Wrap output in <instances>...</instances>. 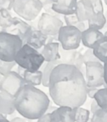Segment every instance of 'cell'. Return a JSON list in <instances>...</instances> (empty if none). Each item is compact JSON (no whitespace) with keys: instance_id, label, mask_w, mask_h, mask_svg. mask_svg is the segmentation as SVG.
<instances>
[{"instance_id":"1","label":"cell","mask_w":107,"mask_h":122,"mask_svg":"<svg viewBox=\"0 0 107 122\" xmlns=\"http://www.w3.org/2000/svg\"><path fill=\"white\" fill-rule=\"evenodd\" d=\"M49 91L58 106L81 107L87 99V85L85 75L71 65H57L49 77Z\"/></svg>"},{"instance_id":"2","label":"cell","mask_w":107,"mask_h":122,"mask_svg":"<svg viewBox=\"0 0 107 122\" xmlns=\"http://www.w3.org/2000/svg\"><path fill=\"white\" fill-rule=\"evenodd\" d=\"M50 100L44 92L29 84H26L14 95V106L23 117L38 120L47 113Z\"/></svg>"},{"instance_id":"3","label":"cell","mask_w":107,"mask_h":122,"mask_svg":"<svg viewBox=\"0 0 107 122\" xmlns=\"http://www.w3.org/2000/svg\"><path fill=\"white\" fill-rule=\"evenodd\" d=\"M18 66L28 71H37L45 62L40 52L29 44H24L17 53L14 60Z\"/></svg>"},{"instance_id":"4","label":"cell","mask_w":107,"mask_h":122,"mask_svg":"<svg viewBox=\"0 0 107 122\" xmlns=\"http://www.w3.org/2000/svg\"><path fill=\"white\" fill-rule=\"evenodd\" d=\"M24 45L23 40L17 35L6 31H0V60L13 62L17 53Z\"/></svg>"},{"instance_id":"5","label":"cell","mask_w":107,"mask_h":122,"mask_svg":"<svg viewBox=\"0 0 107 122\" xmlns=\"http://www.w3.org/2000/svg\"><path fill=\"white\" fill-rule=\"evenodd\" d=\"M13 9L16 14L26 21H33L43 9L40 0H14Z\"/></svg>"},{"instance_id":"6","label":"cell","mask_w":107,"mask_h":122,"mask_svg":"<svg viewBox=\"0 0 107 122\" xmlns=\"http://www.w3.org/2000/svg\"><path fill=\"white\" fill-rule=\"evenodd\" d=\"M82 32L75 26L65 25L60 29L58 41L65 50L77 49L81 43Z\"/></svg>"},{"instance_id":"7","label":"cell","mask_w":107,"mask_h":122,"mask_svg":"<svg viewBox=\"0 0 107 122\" xmlns=\"http://www.w3.org/2000/svg\"><path fill=\"white\" fill-rule=\"evenodd\" d=\"M85 65V81L88 87L99 88L105 84L104 65L100 61L87 62Z\"/></svg>"},{"instance_id":"8","label":"cell","mask_w":107,"mask_h":122,"mask_svg":"<svg viewBox=\"0 0 107 122\" xmlns=\"http://www.w3.org/2000/svg\"><path fill=\"white\" fill-rule=\"evenodd\" d=\"M63 26L64 23L60 18L46 13L41 14L37 24L38 29L47 36H58L59 31Z\"/></svg>"},{"instance_id":"9","label":"cell","mask_w":107,"mask_h":122,"mask_svg":"<svg viewBox=\"0 0 107 122\" xmlns=\"http://www.w3.org/2000/svg\"><path fill=\"white\" fill-rule=\"evenodd\" d=\"M26 84L27 83L24 80V77L19 75L16 71L12 70L2 77L0 80V90L7 92L14 96L19 89Z\"/></svg>"},{"instance_id":"10","label":"cell","mask_w":107,"mask_h":122,"mask_svg":"<svg viewBox=\"0 0 107 122\" xmlns=\"http://www.w3.org/2000/svg\"><path fill=\"white\" fill-rule=\"evenodd\" d=\"M50 122H75L74 108L59 106L50 112Z\"/></svg>"},{"instance_id":"11","label":"cell","mask_w":107,"mask_h":122,"mask_svg":"<svg viewBox=\"0 0 107 122\" xmlns=\"http://www.w3.org/2000/svg\"><path fill=\"white\" fill-rule=\"evenodd\" d=\"M78 0H53L52 9L61 15H70L76 13Z\"/></svg>"},{"instance_id":"12","label":"cell","mask_w":107,"mask_h":122,"mask_svg":"<svg viewBox=\"0 0 107 122\" xmlns=\"http://www.w3.org/2000/svg\"><path fill=\"white\" fill-rule=\"evenodd\" d=\"M34 28L29 24L27 22L24 21L22 19L20 18L15 17V22L13 24L11 27H9V29H5V30L3 31H6L8 33H10L12 34H14V35H17L20 38L23 40V43L25 40L26 37L28 36V34H29L32 29Z\"/></svg>"},{"instance_id":"13","label":"cell","mask_w":107,"mask_h":122,"mask_svg":"<svg viewBox=\"0 0 107 122\" xmlns=\"http://www.w3.org/2000/svg\"><path fill=\"white\" fill-rule=\"evenodd\" d=\"M47 40L48 36L46 34H44L38 29H33L26 37L25 40L24 41V44H29L32 48L39 50L44 48V46L47 44Z\"/></svg>"},{"instance_id":"14","label":"cell","mask_w":107,"mask_h":122,"mask_svg":"<svg viewBox=\"0 0 107 122\" xmlns=\"http://www.w3.org/2000/svg\"><path fill=\"white\" fill-rule=\"evenodd\" d=\"M75 14L80 22L88 21L94 14V8L91 0H79L77 2V9Z\"/></svg>"},{"instance_id":"15","label":"cell","mask_w":107,"mask_h":122,"mask_svg":"<svg viewBox=\"0 0 107 122\" xmlns=\"http://www.w3.org/2000/svg\"><path fill=\"white\" fill-rule=\"evenodd\" d=\"M15 111L14 96L0 90V113L5 115H10Z\"/></svg>"},{"instance_id":"16","label":"cell","mask_w":107,"mask_h":122,"mask_svg":"<svg viewBox=\"0 0 107 122\" xmlns=\"http://www.w3.org/2000/svg\"><path fill=\"white\" fill-rule=\"evenodd\" d=\"M60 43L59 42H52L47 43L41 51V54L44 57L45 62H52V61L60 60Z\"/></svg>"},{"instance_id":"17","label":"cell","mask_w":107,"mask_h":122,"mask_svg":"<svg viewBox=\"0 0 107 122\" xmlns=\"http://www.w3.org/2000/svg\"><path fill=\"white\" fill-rule=\"evenodd\" d=\"M103 36L104 34L100 32V30L93 29V28H88L82 32L81 42L86 48L93 49L94 44Z\"/></svg>"},{"instance_id":"18","label":"cell","mask_w":107,"mask_h":122,"mask_svg":"<svg viewBox=\"0 0 107 122\" xmlns=\"http://www.w3.org/2000/svg\"><path fill=\"white\" fill-rule=\"evenodd\" d=\"M92 49L95 57L104 63L107 59V36L104 35L101 39L97 40Z\"/></svg>"},{"instance_id":"19","label":"cell","mask_w":107,"mask_h":122,"mask_svg":"<svg viewBox=\"0 0 107 122\" xmlns=\"http://www.w3.org/2000/svg\"><path fill=\"white\" fill-rule=\"evenodd\" d=\"M106 22L107 19L104 14V12L94 13L92 17L88 20V26L89 28H93L100 30L106 25Z\"/></svg>"},{"instance_id":"20","label":"cell","mask_w":107,"mask_h":122,"mask_svg":"<svg viewBox=\"0 0 107 122\" xmlns=\"http://www.w3.org/2000/svg\"><path fill=\"white\" fill-rule=\"evenodd\" d=\"M61 61L60 60H55V61H52V62H46V64L44 65V68L42 70V74H43V80H42V85L44 87H49V77L50 75L52 73L53 70L57 66V65H60Z\"/></svg>"},{"instance_id":"21","label":"cell","mask_w":107,"mask_h":122,"mask_svg":"<svg viewBox=\"0 0 107 122\" xmlns=\"http://www.w3.org/2000/svg\"><path fill=\"white\" fill-rule=\"evenodd\" d=\"M23 77H24L26 83L34 85V86H37V85H39L40 84H42L43 74L41 70H37V71H28V70H25Z\"/></svg>"},{"instance_id":"22","label":"cell","mask_w":107,"mask_h":122,"mask_svg":"<svg viewBox=\"0 0 107 122\" xmlns=\"http://www.w3.org/2000/svg\"><path fill=\"white\" fill-rule=\"evenodd\" d=\"M15 22V17H12L7 9H0V28L2 30L9 29Z\"/></svg>"},{"instance_id":"23","label":"cell","mask_w":107,"mask_h":122,"mask_svg":"<svg viewBox=\"0 0 107 122\" xmlns=\"http://www.w3.org/2000/svg\"><path fill=\"white\" fill-rule=\"evenodd\" d=\"M64 19H65L66 25L75 26V27L78 28L81 32H83L84 30L86 29L85 22H80L76 14H70V15H65L64 16Z\"/></svg>"},{"instance_id":"24","label":"cell","mask_w":107,"mask_h":122,"mask_svg":"<svg viewBox=\"0 0 107 122\" xmlns=\"http://www.w3.org/2000/svg\"><path fill=\"white\" fill-rule=\"evenodd\" d=\"M94 100L101 109H107V87L99 89L95 95Z\"/></svg>"},{"instance_id":"25","label":"cell","mask_w":107,"mask_h":122,"mask_svg":"<svg viewBox=\"0 0 107 122\" xmlns=\"http://www.w3.org/2000/svg\"><path fill=\"white\" fill-rule=\"evenodd\" d=\"M74 111H75V122H89L90 112L87 109L76 107V108H74Z\"/></svg>"},{"instance_id":"26","label":"cell","mask_w":107,"mask_h":122,"mask_svg":"<svg viewBox=\"0 0 107 122\" xmlns=\"http://www.w3.org/2000/svg\"><path fill=\"white\" fill-rule=\"evenodd\" d=\"M91 122H107V109H101L92 114Z\"/></svg>"},{"instance_id":"27","label":"cell","mask_w":107,"mask_h":122,"mask_svg":"<svg viewBox=\"0 0 107 122\" xmlns=\"http://www.w3.org/2000/svg\"><path fill=\"white\" fill-rule=\"evenodd\" d=\"M17 65L15 61L13 62H6V61L0 60V75L4 76L9 72L12 71V69Z\"/></svg>"},{"instance_id":"28","label":"cell","mask_w":107,"mask_h":122,"mask_svg":"<svg viewBox=\"0 0 107 122\" xmlns=\"http://www.w3.org/2000/svg\"><path fill=\"white\" fill-rule=\"evenodd\" d=\"M83 59L84 63H87V62H91V61H100L95 56L93 53V49H88L83 54Z\"/></svg>"},{"instance_id":"29","label":"cell","mask_w":107,"mask_h":122,"mask_svg":"<svg viewBox=\"0 0 107 122\" xmlns=\"http://www.w3.org/2000/svg\"><path fill=\"white\" fill-rule=\"evenodd\" d=\"M14 0H0V9H7L10 11L13 9Z\"/></svg>"},{"instance_id":"30","label":"cell","mask_w":107,"mask_h":122,"mask_svg":"<svg viewBox=\"0 0 107 122\" xmlns=\"http://www.w3.org/2000/svg\"><path fill=\"white\" fill-rule=\"evenodd\" d=\"M98 88H95V87H88L87 86V96L90 97L91 99H94L95 95L96 92L98 91Z\"/></svg>"},{"instance_id":"31","label":"cell","mask_w":107,"mask_h":122,"mask_svg":"<svg viewBox=\"0 0 107 122\" xmlns=\"http://www.w3.org/2000/svg\"><path fill=\"white\" fill-rule=\"evenodd\" d=\"M37 122H50V113H45L37 120Z\"/></svg>"},{"instance_id":"32","label":"cell","mask_w":107,"mask_h":122,"mask_svg":"<svg viewBox=\"0 0 107 122\" xmlns=\"http://www.w3.org/2000/svg\"><path fill=\"white\" fill-rule=\"evenodd\" d=\"M100 107L99 106L97 102L94 100V101H92V103H91V106H90V111H91V113L94 114L95 111H97V110H100Z\"/></svg>"},{"instance_id":"33","label":"cell","mask_w":107,"mask_h":122,"mask_svg":"<svg viewBox=\"0 0 107 122\" xmlns=\"http://www.w3.org/2000/svg\"><path fill=\"white\" fill-rule=\"evenodd\" d=\"M104 79H105V83L107 85V59L104 62Z\"/></svg>"},{"instance_id":"34","label":"cell","mask_w":107,"mask_h":122,"mask_svg":"<svg viewBox=\"0 0 107 122\" xmlns=\"http://www.w3.org/2000/svg\"><path fill=\"white\" fill-rule=\"evenodd\" d=\"M10 122H27L24 118H21V117H14L12 120H10Z\"/></svg>"},{"instance_id":"35","label":"cell","mask_w":107,"mask_h":122,"mask_svg":"<svg viewBox=\"0 0 107 122\" xmlns=\"http://www.w3.org/2000/svg\"><path fill=\"white\" fill-rule=\"evenodd\" d=\"M0 122H10L9 120H0Z\"/></svg>"},{"instance_id":"36","label":"cell","mask_w":107,"mask_h":122,"mask_svg":"<svg viewBox=\"0 0 107 122\" xmlns=\"http://www.w3.org/2000/svg\"><path fill=\"white\" fill-rule=\"evenodd\" d=\"M104 35H105V36H107V30L105 32V34H104Z\"/></svg>"},{"instance_id":"37","label":"cell","mask_w":107,"mask_h":122,"mask_svg":"<svg viewBox=\"0 0 107 122\" xmlns=\"http://www.w3.org/2000/svg\"><path fill=\"white\" fill-rule=\"evenodd\" d=\"M105 4H106V5H107V0H105Z\"/></svg>"},{"instance_id":"38","label":"cell","mask_w":107,"mask_h":122,"mask_svg":"<svg viewBox=\"0 0 107 122\" xmlns=\"http://www.w3.org/2000/svg\"><path fill=\"white\" fill-rule=\"evenodd\" d=\"M2 77H3V76H2V75H0V80H1V79H2Z\"/></svg>"},{"instance_id":"39","label":"cell","mask_w":107,"mask_h":122,"mask_svg":"<svg viewBox=\"0 0 107 122\" xmlns=\"http://www.w3.org/2000/svg\"><path fill=\"white\" fill-rule=\"evenodd\" d=\"M105 18H106V19H107V11H106V15H105ZM107 23V22H106Z\"/></svg>"},{"instance_id":"40","label":"cell","mask_w":107,"mask_h":122,"mask_svg":"<svg viewBox=\"0 0 107 122\" xmlns=\"http://www.w3.org/2000/svg\"><path fill=\"white\" fill-rule=\"evenodd\" d=\"M52 1H53V0H52Z\"/></svg>"}]
</instances>
